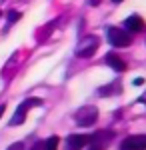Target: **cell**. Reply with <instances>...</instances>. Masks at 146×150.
Instances as JSON below:
<instances>
[{
    "mask_svg": "<svg viewBox=\"0 0 146 150\" xmlns=\"http://www.w3.org/2000/svg\"><path fill=\"white\" fill-rule=\"evenodd\" d=\"M98 46H100V38L98 36H94V34L84 36L78 42V46H76V56L78 58H92L94 52L98 50Z\"/></svg>",
    "mask_w": 146,
    "mask_h": 150,
    "instance_id": "obj_1",
    "label": "cell"
},
{
    "mask_svg": "<svg viewBox=\"0 0 146 150\" xmlns=\"http://www.w3.org/2000/svg\"><path fill=\"white\" fill-rule=\"evenodd\" d=\"M108 42L116 48H126L132 44V32L122 28H108Z\"/></svg>",
    "mask_w": 146,
    "mask_h": 150,
    "instance_id": "obj_2",
    "label": "cell"
},
{
    "mask_svg": "<svg viewBox=\"0 0 146 150\" xmlns=\"http://www.w3.org/2000/svg\"><path fill=\"white\" fill-rule=\"evenodd\" d=\"M96 120H98V108L96 106H84L76 112V124L78 126L88 128L92 124H96Z\"/></svg>",
    "mask_w": 146,
    "mask_h": 150,
    "instance_id": "obj_3",
    "label": "cell"
},
{
    "mask_svg": "<svg viewBox=\"0 0 146 150\" xmlns=\"http://www.w3.org/2000/svg\"><path fill=\"white\" fill-rule=\"evenodd\" d=\"M120 150H146V134H132L120 142Z\"/></svg>",
    "mask_w": 146,
    "mask_h": 150,
    "instance_id": "obj_4",
    "label": "cell"
},
{
    "mask_svg": "<svg viewBox=\"0 0 146 150\" xmlns=\"http://www.w3.org/2000/svg\"><path fill=\"white\" fill-rule=\"evenodd\" d=\"M90 142L88 134H68L64 142V150H80Z\"/></svg>",
    "mask_w": 146,
    "mask_h": 150,
    "instance_id": "obj_5",
    "label": "cell"
},
{
    "mask_svg": "<svg viewBox=\"0 0 146 150\" xmlns=\"http://www.w3.org/2000/svg\"><path fill=\"white\" fill-rule=\"evenodd\" d=\"M124 26H126V30H128V32H140V30L144 28V22H142V18H140V16L132 14V16H128V18L124 20Z\"/></svg>",
    "mask_w": 146,
    "mask_h": 150,
    "instance_id": "obj_6",
    "label": "cell"
},
{
    "mask_svg": "<svg viewBox=\"0 0 146 150\" xmlns=\"http://www.w3.org/2000/svg\"><path fill=\"white\" fill-rule=\"evenodd\" d=\"M106 64H108L112 70H116V72H124V70H126V62H124L120 56H116L114 52L106 56Z\"/></svg>",
    "mask_w": 146,
    "mask_h": 150,
    "instance_id": "obj_7",
    "label": "cell"
},
{
    "mask_svg": "<svg viewBox=\"0 0 146 150\" xmlns=\"http://www.w3.org/2000/svg\"><path fill=\"white\" fill-rule=\"evenodd\" d=\"M112 138H114V132H110V130H102V132H96V134H92V136H90V142L104 146L106 142H110Z\"/></svg>",
    "mask_w": 146,
    "mask_h": 150,
    "instance_id": "obj_8",
    "label": "cell"
},
{
    "mask_svg": "<svg viewBox=\"0 0 146 150\" xmlns=\"http://www.w3.org/2000/svg\"><path fill=\"white\" fill-rule=\"evenodd\" d=\"M34 106H42V100H40V98H28V100H24V102L18 106V110L26 114L30 108H34Z\"/></svg>",
    "mask_w": 146,
    "mask_h": 150,
    "instance_id": "obj_9",
    "label": "cell"
},
{
    "mask_svg": "<svg viewBox=\"0 0 146 150\" xmlns=\"http://www.w3.org/2000/svg\"><path fill=\"white\" fill-rule=\"evenodd\" d=\"M116 92H120V86L118 84H108V86L98 88V94L100 96H110V94H116Z\"/></svg>",
    "mask_w": 146,
    "mask_h": 150,
    "instance_id": "obj_10",
    "label": "cell"
},
{
    "mask_svg": "<svg viewBox=\"0 0 146 150\" xmlns=\"http://www.w3.org/2000/svg\"><path fill=\"white\" fill-rule=\"evenodd\" d=\"M24 120H26V114H24V112H20V110L16 108L14 116L10 118V126H18V124H24Z\"/></svg>",
    "mask_w": 146,
    "mask_h": 150,
    "instance_id": "obj_11",
    "label": "cell"
},
{
    "mask_svg": "<svg viewBox=\"0 0 146 150\" xmlns=\"http://www.w3.org/2000/svg\"><path fill=\"white\" fill-rule=\"evenodd\" d=\"M58 142H60V138L52 134L50 138L44 140V150H56V148H58Z\"/></svg>",
    "mask_w": 146,
    "mask_h": 150,
    "instance_id": "obj_12",
    "label": "cell"
},
{
    "mask_svg": "<svg viewBox=\"0 0 146 150\" xmlns=\"http://www.w3.org/2000/svg\"><path fill=\"white\" fill-rule=\"evenodd\" d=\"M18 20H20V12H18V10H10V12H8V22H10V24L18 22Z\"/></svg>",
    "mask_w": 146,
    "mask_h": 150,
    "instance_id": "obj_13",
    "label": "cell"
},
{
    "mask_svg": "<svg viewBox=\"0 0 146 150\" xmlns=\"http://www.w3.org/2000/svg\"><path fill=\"white\" fill-rule=\"evenodd\" d=\"M8 150H26V148H24L22 142H14V144H10V146H8Z\"/></svg>",
    "mask_w": 146,
    "mask_h": 150,
    "instance_id": "obj_14",
    "label": "cell"
},
{
    "mask_svg": "<svg viewBox=\"0 0 146 150\" xmlns=\"http://www.w3.org/2000/svg\"><path fill=\"white\" fill-rule=\"evenodd\" d=\"M30 150H44V142H36Z\"/></svg>",
    "mask_w": 146,
    "mask_h": 150,
    "instance_id": "obj_15",
    "label": "cell"
},
{
    "mask_svg": "<svg viewBox=\"0 0 146 150\" xmlns=\"http://www.w3.org/2000/svg\"><path fill=\"white\" fill-rule=\"evenodd\" d=\"M88 150H104V148H102L100 144H94V142H92V144L88 146Z\"/></svg>",
    "mask_w": 146,
    "mask_h": 150,
    "instance_id": "obj_16",
    "label": "cell"
},
{
    "mask_svg": "<svg viewBox=\"0 0 146 150\" xmlns=\"http://www.w3.org/2000/svg\"><path fill=\"white\" fill-rule=\"evenodd\" d=\"M132 84H134V86H142V84H144V78H134Z\"/></svg>",
    "mask_w": 146,
    "mask_h": 150,
    "instance_id": "obj_17",
    "label": "cell"
},
{
    "mask_svg": "<svg viewBox=\"0 0 146 150\" xmlns=\"http://www.w3.org/2000/svg\"><path fill=\"white\" fill-rule=\"evenodd\" d=\"M90 2V6H98V4H100V0H88Z\"/></svg>",
    "mask_w": 146,
    "mask_h": 150,
    "instance_id": "obj_18",
    "label": "cell"
},
{
    "mask_svg": "<svg viewBox=\"0 0 146 150\" xmlns=\"http://www.w3.org/2000/svg\"><path fill=\"white\" fill-rule=\"evenodd\" d=\"M4 110H6V104H2V106H0V118H2V114H4Z\"/></svg>",
    "mask_w": 146,
    "mask_h": 150,
    "instance_id": "obj_19",
    "label": "cell"
},
{
    "mask_svg": "<svg viewBox=\"0 0 146 150\" xmlns=\"http://www.w3.org/2000/svg\"><path fill=\"white\" fill-rule=\"evenodd\" d=\"M138 100H140V102H142V104H146V92L142 94V96H140V98H138Z\"/></svg>",
    "mask_w": 146,
    "mask_h": 150,
    "instance_id": "obj_20",
    "label": "cell"
},
{
    "mask_svg": "<svg viewBox=\"0 0 146 150\" xmlns=\"http://www.w3.org/2000/svg\"><path fill=\"white\" fill-rule=\"evenodd\" d=\"M120 2H124V0H112V4H120Z\"/></svg>",
    "mask_w": 146,
    "mask_h": 150,
    "instance_id": "obj_21",
    "label": "cell"
},
{
    "mask_svg": "<svg viewBox=\"0 0 146 150\" xmlns=\"http://www.w3.org/2000/svg\"><path fill=\"white\" fill-rule=\"evenodd\" d=\"M0 16H2V10H0Z\"/></svg>",
    "mask_w": 146,
    "mask_h": 150,
    "instance_id": "obj_22",
    "label": "cell"
}]
</instances>
